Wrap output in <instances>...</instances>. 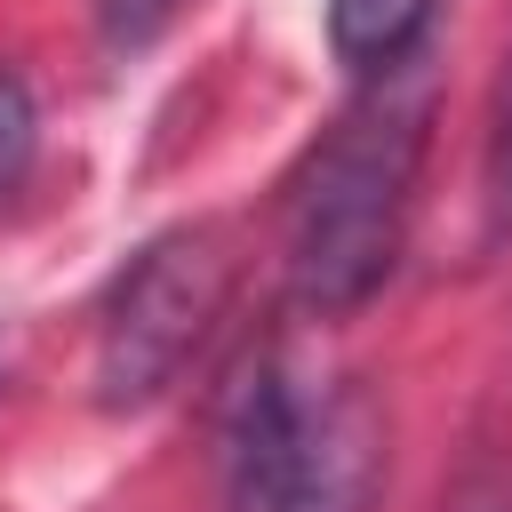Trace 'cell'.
<instances>
[{"instance_id": "6da1fadb", "label": "cell", "mask_w": 512, "mask_h": 512, "mask_svg": "<svg viewBox=\"0 0 512 512\" xmlns=\"http://www.w3.org/2000/svg\"><path fill=\"white\" fill-rule=\"evenodd\" d=\"M416 168H424V96L384 88L352 104L288 176L280 192V256H288V296L312 320L360 312L400 248H408V208H416Z\"/></svg>"}, {"instance_id": "7a4b0ae2", "label": "cell", "mask_w": 512, "mask_h": 512, "mask_svg": "<svg viewBox=\"0 0 512 512\" xmlns=\"http://www.w3.org/2000/svg\"><path fill=\"white\" fill-rule=\"evenodd\" d=\"M384 408L352 376L256 352L224 392V512H376Z\"/></svg>"}, {"instance_id": "3957f363", "label": "cell", "mask_w": 512, "mask_h": 512, "mask_svg": "<svg viewBox=\"0 0 512 512\" xmlns=\"http://www.w3.org/2000/svg\"><path fill=\"white\" fill-rule=\"evenodd\" d=\"M224 296H232V248L216 224H176L144 240L96 304V408L160 400L200 352Z\"/></svg>"}, {"instance_id": "277c9868", "label": "cell", "mask_w": 512, "mask_h": 512, "mask_svg": "<svg viewBox=\"0 0 512 512\" xmlns=\"http://www.w3.org/2000/svg\"><path fill=\"white\" fill-rule=\"evenodd\" d=\"M432 16H440V0H328V48H336L352 72L392 80V72L424 48Z\"/></svg>"}, {"instance_id": "5b68a950", "label": "cell", "mask_w": 512, "mask_h": 512, "mask_svg": "<svg viewBox=\"0 0 512 512\" xmlns=\"http://www.w3.org/2000/svg\"><path fill=\"white\" fill-rule=\"evenodd\" d=\"M480 200H488V224H496V232H512V48H504V72H496V96H488Z\"/></svg>"}, {"instance_id": "8992f818", "label": "cell", "mask_w": 512, "mask_h": 512, "mask_svg": "<svg viewBox=\"0 0 512 512\" xmlns=\"http://www.w3.org/2000/svg\"><path fill=\"white\" fill-rule=\"evenodd\" d=\"M32 152H40V104H32L24 72L0 64V200L32 176Z\"/></svg>"}, {"instance_id": "52a82bcc", "label": "cell", "mask_w": 512, "mask_h": 512, "mask_svg": "<svg viewBox=\"0 0 512 512\" xmlns=\"http://www.w3.org/2000/svg\"><path fill=\"white\" fill-rule=\"evenodd\" d=\"M88 8H96V24H104L112 48H144V40H160L184 16V0H88Z\"/></svg>"}, {"instance_id": "ba28073f", "label": "cell", "mask_w": 512, "mask_h": 512, "mask_svg": "<svg viewBox=\"0 0 512 512\" xmlns=\"http://www.w3.org/2000/svg\"><path fill=\"white\" fill-rule=\"evenodd\" d=\"M0 368H8V344H0Z\"/></svg>"}]
</instances>
